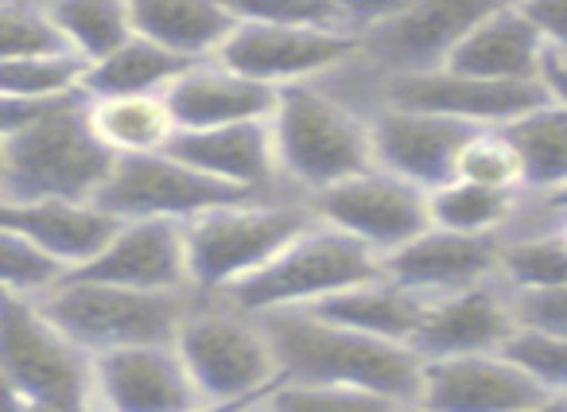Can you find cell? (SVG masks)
Instances as JSON below:
<instances>
[{
    "label": "cell",
    "instance_id": "6da1fadb",
    "mask_svg": "<svg viewBox=\"0 0 567 412\" xmlns=\"http://www.w3.org/2000/svg\"><path fill=\"white\" fill-rule=\"evenodd\" d=\"M260 323L272 339L280 381L370 389L396 404L416 401L424 358L404 342L354 331L311 308L272 311V316H260Z\"/></svg>",
    "mask_w": 567,
    "mask_h": 412
},
{
    "label": "cell",
    "instance_id": "7a4b0ae2",
    "mask_svg": "<svg viewBox=\"0 0 567 412\" xmlns=\"http://www.w3.org/2000/svg\"><path fill=\"white\" fill-rule=\"evenodd\" d=\"M268 133L280 179L303 198L373 167L370 110L334 94L327 79L276 90Z\"/></svg>",
    "mask_w": 567,
    "mask_h": 412
},
{
    "label": "cell",
    "instance_id": "3957f363",
    "mask_svg": "<svg viewBox=\"0 0 567 412\" xmlns=\"http://www.w3.org/2000/svg\"><path fill=\"white\" fill-rule=\"evenodd\" d=\"M113 152L94 136L86 121V94L51 102L4 133V198H71L94 203Z\"/></svg>",
    "mask_w": 567,
    "mask_h": 412
},
{
    "label": "cell",
    "instance_id": "277c9868",
    "mask_svg": "<svg viewBox=\"0 0 567 412\" xmlns=\"http://www.w3.org/2000/svg\"><path fill=\"white\" fill-rule=\"evenodd\" d=\"M316 218L303 195H257L214 206L183 226L195 296H226L257 277Z\"/></svg>",
    "mask_w": 567,
    "mask_h": 412
},
{
    "label": "cell",
    "instance_id": "5b68a950",
    "mask_svg": "<svg viewBox=\"0 0 567 412\" xmlns=\"http://www.w3.org/2000/svg\"><path fill=\"white\" fill-rule=\"evenodd\" d=\"M172 342L206 404L252 401L280 385L272 339L260 316L226 296H195Z\"/></svg>",
    "mask_w": 567,
    "mask_h": 412
},
{
    "label": "cell",
    "instance_id": "8992f818",
    "mask_svg": "<svg viewBox=\"0 0 567 412\" xmlns=\"http://www.w3.org/2000/svg\"><path fill=\"white\" fill-rule=\"evenodd\" d=\"M373 277H381V257L373 249L311 218L257 277L226 292V300H234L252 316H272V311L319 308Z\"/></svg>",
    "mask_w": 567,
    "mask_h": 412
},
{
    "label": "cell",
    "instance_id": "52a82bcc",
    "mask_svg": "<svg viewBox=\"0 0 567 412\" xmlns=\"http://www.w3.org/2000/svg\"><path fill=\"white\" fill-rule=\"evenodd\" d=\"M190 300L195 292H136L66 272L51 292L40 296V308L86 354H105L141 342H172Z\"/></svg>",
    "mask_w": 567,
    "mask_h": 412
},
{
    "label": "cell",
    "instance_id": "ba28073f",
    "mask_svg": "<svg viewBox=\"0 0 567 412\" xmlns=\"http://www.w3.org/2000/svg\"><path fill=\"white\" fill-rule=\"evenodd\" d=\"M0 370L24 401L94 412V354L66 339L32 296L0 292Z\"/></svg>",
    "mask_w": 567,
    "mask_h": 412
},
{
    "label": "cell",
    "instance_id": "9c48e42d",
    "mask_svg": "<svg viewBox=\"0 0 567 412\" xmlns=\"http://www.w3.org/2000/svg\"><path fill=\"white\" fill-rule=\"evenodd\" d=\"M218 63L272 90L323 82L358 63V35L334 24H249L237 20Z\"/></svg>",
    "mask_w": 567,
    "mask_h": 412
},
{
    "label": "cell",
    "instance_id": "30bf717a",
    "mask_svg": "<svg viewBox=\"0 0 567 412\" xmlns=\"http://www.w3.org/2000/svg\"><path fill=\"white\" fill-rule=\"evenodd\" d=\"M505 4L509 0H412L393 20L358 35V63L378 79L440 71L458 43Z\"/></svg>",
    "mask_w": 567,
    "mask_h": 412
},
{
    "label": "cell",
    "instance_id": "8fae6325",
    "mask_svg": "<svg viewBox=\"0 0 567 412\" xmlns=\"http://www.w3.org/2000/svg\"><path fill=\"white\" fill-rule=\"evenodd\" d=\"M237 198L257 195H241V190L195 172L175 152H148V156L113 159L94 203L102 210H110L117 223H128V218H164V223L187 226L190 218L206 215L214 206L237 203Z\"/></svg>",
    "mask_w": 567,
    "mask_h": 412
},
{
    "label": "cell",
    "instance_id": "7c38bea8",
    "mask_svg": "<svg viewBox=\"0 0 567 412\" xmlns=\"http://www.w3.org/2000/svg\"><path fill=\"white\" fill-rule=\"evenodd\" d=\"M319 223L358 238L378 257H389L432 226L427 218V190L396 179V175L370 167L362 175L334 183L308 198Z\"/></svg>",
    "mask_w": 567,
    "mask_h": 412
},
{
    "label": "cell",
    "instance_id": "4fadbf2b",
    "mask_svg": "<svg viewBox=\"0 0 567 412\" xmlns=\"http://www.w3.org/2000/svg\"><path fill=\"white\" fill-rule=\"evenodd\" d=\"M548 97L544 82H486L458 74L451 66L424 74H396V79H378V97L373 102L409 105V110L440 113L466 128H502L540 105Z\"/></svg>",
    "mask_w": 567,
    "mask_h": 412
},
{
    "label": "cell",
    "instance_id": "5bb4252c",
    "mask_svg": "<svg viewBox=\"0 0 567 412\" xmlns=\"http://www.w3.org/2000/svg\"><path fill=\"white\" fill-rule=\"evenodd\" d=\"M206 409L175 342H141L94 354V412Z\"/></svg>",
    "mask_w": 567,
    "mask_h": 412
},
{
    "label": "cell",
    "instance_id": "9a60e30c",
    "mask_svg": "<svg viewBox=\"0 0 567 412\" xmlns=\"http://www.w3.org/2000/svg\"><path fill=\"white\" fill-rule=\"evenodd\" d=\"M370 110V144L373 167L412 183L420 190H435L455 175V159L471 128L440 113L409 110V105L373 102Z\"/></svg>",
    "mask_w": 567,
    "mask_h": 412
},
{
    "label": "cell",
    "instance_id": "2e32d148",
    "mask_svg": "<svg viewBox=\"0 0 567 412\" xmlns=\"http://www.w3.org/2000/svg\"><path fill=\"white\" fill-rule=\"evenodd\" d=\"M517 331L513 296L497 280L458 288L447 296H432L409 347L424 362L435 358H466V354H497Z\"/></svg>",
    "mask_w": 567,
    "mask_h": 412
},
{
    "label": "cell",
    "instance_id": "e0dca14e",
    "mask_svg": "<svg viewBox=\"0 0 567 412\" xmlns=\"http://www.w3.org/2000/svg\"><path fill=\"white\" fill-rule=\"evenodd\" d=\"M71 277L136 288V292H190L183 223H164V218L117 223L113 238Z\"/></svg>",
    "mask_w": 567,
    "mask_h": 412
},
{
    "label": "cell",
    "instance_id": "ac0fdd59",
    "mask_svg": "<svg viewBox=\"0 0 567 412\" xmlns=\"http://www.w3.org/2000/svg\"><path fill=\"white\" fill-rule=\"evenodd\" d=\"M497 246H502V234H451L427 226L424 234L381 257V272L432 300L482 280H497Z\"/></svg>",
    "mask_w": 567,
    "mask_h": 412
},
{
    "label": "cell",
    "instance_id": "d6986e66",
    "mask_svg": "<svg viewBox=\"0 0 567 412\" xmlns=\"http://www.w3.org/2000/svg\"><path fill=\"white\" fill-rule=\"evenodd\" d=\"M540 396L544 389L502 350L424 362L416 389V401L435 412H517Z\"/></svg>",
    "mask_w": 567,
    "mask_h": 412
},
{
    "label": "cell",
    "instance_id": "ffe728a7",
    "mask_svg": "<svg viewBox=\"0 0 567 412\" xmlns=\"http://www.w3.org/2000/svg\"><path fill=\"white\" fill-rule=\"evenodd\" d=\"M167 152H175L183 164L241 190V195H288L284 190L288 183L280 179V167H276L268 121H241V125L179 133Z\"/></svg>",
    "mask_w": 567,
    "mask_h": 412
},
{
    "label": "cell",
    "instance_id": "44dd1931",
    "mask_svg": "<svg viewBox=\"0 0 567 412\" xmlns=\"http://www.w3.org/2000/svg\"><path fill=\"white\" fill-rule=\"evenodd\" d=\"M0 226L59 261L66 272L82 269L117 230V218L97 203L71 198H4L0 195Z\"/></svg>",
    "mask_w": 567,
    "mask_h": 412
},
{
    "label": "cell",
    "instance_id": "7402d4cb",
    "mask_svg": "<svg viewBox=\"0 0 567 412\" xmlns=\"http://www.w3.org/2000/svg\"><path fill=\"white\" fill-rule=\"evenodd\" d=\"M164 97H167V105H172L179 133L241 125V121H268L276 105L272 86L229 71L218 59L190 63L187 71L164 90Z\"/></svg>",
    "mask_w": 567,
    "mask_h": 412
},
{
    "label": "cell",
    "instance_id": "603a6c76",
    "mask_svg": "<svg viewBox=\"0 0 567 412\" xmlns=\"http://www.w3.org/2000/svg\"><path fill=\"white\" fill-rule=\"evenodd\" d=\"M548 48L528 24L517 0H509L505 9L489 12L471 35L455 48L447 59L451 71L471 74V79L486 82H544V66H548Z\"/></svg>",
    "mask_w": 567,
    "mask_h": 412
},
{
    "label": "cell",
    "instance_id": "cb8c5ba5",
    "mask_svg": "<svg viewBox=\"0 0 567 412\" xmlns=\"http://www.w3.org/2000/svg\"><path fill=\"white\" fill-rule=\"evenodd\" d=\"M133 35L187 59H218L221 43L234 32V12L226 0H128Z\"/></svg>",
    "mask_w": 567,
    "mask_h": 412
},
{
    "label": "cell",
    "instance_id": "d4e9b609",
    "mask_svg": "<svg viewBox=\"0 0 567 412\" xmlns=\"http://www.w3.org/2000/svg\"><path fill=\"white\" fill-rule=\"evenodd\" d=\"M86 121L94 136L117 156L167 152L179 136L175 113L164 94H113L86 97Z\"/></svg>",
    "mask_w": 567,
    "mask_h": 412
},
{
    "label": "cell",
    "instance_id": "484cf974",
    "mask_svg": "<svg viewBox=\"0 0 567 412\" xmlns=\"http://www.w3.org/2000/svg\"><path fill=\"white\" fill-rule=\"evenodd\" d=\"M509 144L517 148L525 195L551 198L567 187V102L548 94L540 105L502 125Z\"/></svg>",
    "mask_w": 567,
    "mask_h": 412
},
{
    "label": "cell",
    "instance_id": "4316f807",
    "mask_svg": "<svg viewBox=\"0 0 567 412\" xmlns=\"http://www.w3.org/2000/svg\"><path fill=\"white\" fill-rule=\"evenodd\" d=\"M424 303H427V296L412 292V288L396 285V280H389L385 272H381V277L362 280V285L347 288L342 296H334V300L319 303V308H311V311L334 319V323L354 327V331L378 334V339L404 342V347H409L420 327V316H424Z\"/></svg>",
    "mask_w": 567,
    "mask_h": 412
},
{
    "label": "cell",
    "instance_id": "83f0119b",
    "mask_svg": "<svg viewBox=\"0 0 567 412\" xmlns=\"http://www.w3.org/2000/svg\"><path fill=\"white\" fill-rule=\"evenodd\" d=\"M497 285L509 292H544L567 285V238L559 226H536L517 215L497 246Z\"/></svg>",
    "mask_w": 567,
    "mask_h": 412
},
{
    "label": "cell",
    "instance_id": "f1b7e54d",
    "mask_svg": "<svg viewBox=\"0 0 567 412\" xmlns=\"http://www.w3.org/2000/svg\"><path fill=\"white\" fill-rule=\"evenodd\" d=\"M187 59L172 55V51L156 48V43L133 35L128 43H121L113 55L97 59L86 66V82L82 94L86 97H113V94H164L183 71Z\"/></svg>",
    "mask_w": 567,
    "mask_h": 412
},
{
    "label": "cell",
    "instance_id": "f546056e",
    "mask_svg": "<svg viewBox=\"0 0 567 412\" xmlns=\"http://www.w3.org/2000/svg\"><path fill=\"white\" fill-rule=\"evenodd\" d=\"M525 195L482 187L471 179H447L427 190V218L451 234H505L517 223Z\"/></svg>",
    "mask_w": 567,
    "mask_h": 412
},
{
    "label": "cell",
    "instance_id": "4dcf8cb0",
    "mask_svg": "<svg viewBox=\"0 0 567 412\" xmlns=\"http://www.w3.org/2000/svg\"><path fill=\"white\" fill-rule=\"evenodd\" d=\"M43 9H48L63 48L86 66L133 40L128 0H48Z\"/></svg>",
    "mask_w": 567,
    "mask_h": 412
},
{
    "label": "cell",
    "instance_id": "1f68e13d",
    "mask_svg": "<svg viewBox=\"0 0 567 412\" xmlns=\"http://www.w3.org/2000/svg\"><path fill=\"white\" fill-rule=\"evenodd\" d=\"M86 63L71 51H43L0 63V102L4 105H51L82 94Z\"/></svg>",
    "mask_w": 567,
    "mask_h": 412
},
{
    "label": "cell",
    "instance_id": "d6a6232c",
    "mask_svg": "<svg viewBox=\"0 0 567 412\" xmlns=\"http://www.w3.org/2000/svg\"><path fill=\"white\" fill-rule=\"evenodd\" d=\"M451 179H471V183H482V187L525 195L520 159H517V148L509 144V136H505V128H471L463 148H458L455 175H451Z\"/></svg>",
    "mask_w": 567,
    "mask_h": 412
},
{
    "label": "cell",
    "instance_id": "836d02e7",
    "mask_svg": "<svg viewBox=\"0 0 567 412\" xmlns=\"http://www.w3.org/2000/svg\"><path fill=\"white\" fill-rule=\"evenodd\" d=\"M63 277H66L63 265L51 261V257L43 254V249H35L28 238H20V234L0 226V292L40 300V296L51 292Z\"/></svg>",
    "mask_w": 567,
    "mask_h": 412
},
{
    "label": "cell",
    "instance_id": "e575fe53",
    "mask_svg": "<svg viewBox=\"0 0 567 412\" xmlns=\"http://www.w3.org/2000/svg\"><path fill=\"white\" fill-rule=\"evenodd\" d=\"M276 412H393L396 401L370 389L350 385H308V381H280L268 393Z\"/></svg>",
    "mask_w": 567,
    "mask_h": 412
},
{
    "label": "cell",
    "instance_id": "d590c367",
    "mask_svg": "<svg viewBox=\"0 0 567 412\" xmlns=\"http://www.w3.org/2000/svg\"><path fill=\"white\" fill-rule=\"evenodd\" d=\"M502 354L517 362L544 393H567V334L517 327Z\"/></svg>",
    "mask_w": 567,
    "mask_h": 412
},
{
    "label": "cell",
    "instance_id": "8d00e7d4",
    "mask_svg": "<svg viewBox=\"0 0 567 412\" xmlns=\"http://www.w3.org/2000/svg\"><path fill=\"white\" fill-rule=\"evenodd\" d=\"M43 51H66L48 9L20 4V0H0V63L43 55Z\"/></svg>",
    "mask_w": 567,
    "mask_h": 412
},
{
    "label": "cell",
    "instance_id": "74e56055",
    "mask_svg": "<svg viewBox=\"0 0 567 412\" xmlns=\"http://www.w3.org/2000/svg\"><path fill=\"white\" fill-rule=\"evenodd\" d=\"M517 327L528 331L567 334V285L544 288V292H509Z\"/></svg>",
    "mask_w": 567,
    "mask_h": 412
},
{
    "label": "cell",
    "instance_id": "f35d334b",
    "mask_svg": "<svg viewBox=\"0 0 567 412\" xmlns=\"http://www.w3.org/2000/svg\"><path fill=\"white\" fill-rule=\"evenodd\" d=\"M556 63H567V0H517Z\"/></svg>",
    "mask_w": 567,
    "mask_h": 412
},
{
    "label": "cell",
    "instance_id": "ab89813d",
    "mask_svg": "<svg viewBox=\"0 0 567 412\" xmlns=\"http://www.w3.org/2000/svg\"><path fill=\"white\" fill-rule=\"evenodd\" d=\"M409 4L412 0H339V17L350 32L362 35V32H370V28L393 20L396 12H404Z\"/></svg>",
    "mask_w": 567,
    "mask_h": 412
},
{
    "label": "cell",
    "instance_id": "60d3db41",
    "mask_svg": "<svg viewBox=\"0 0 567 412\" xmlns=\"http://www.w3.org/2000/svg\"><path fill=\"white\" fill-rule=\"evenodd\" d=\"M544 86H548V94H556L567 102V66L556 63V59H548V66H544Z\"/></svg>",
    "mask_w": 567,
    "mask_h": 412
},
{
    "label": "cell",
    "instance_id": "b9f144b4",
    "mask_svg": "<svg viewBox=\"0 0 567 412\" xmlns=\"http://www.w3.org/2000/svg\"><path fill=\"white\" fill-rule=\"evenodd\" d=\"M20 409H24V396L12 389V381L0 370V412H20Z\"/></svg>",
    "mask_w": 567,
    "mask_h": 412
},
{
    "label": "cell",
    "instance_id": "7bdbcfd3",
    "mask_svg": "<svg viewBox=\"0 0 567 412\" xmlns=\"http://www.w3.org/2000/svg\"><path fill=\"white\" fill-rule=\"evenodd\" d=\"M517 412H567V393H544L540 401L525 404V409Z\"/></svg>",
    "mask_w": 567,
    "mask_h": 412
},
{
    "label": "cell",
    "instance_id": "ee69618b",
    "mask_svg": "<svg viewBox=\"0 0 567 412\" xmlns=\"http://www.w3.org/2000/svg\"><path fill=\"white\" fill-rule=\"evenodd\" d=\"M226 412H276V404L268 401V393H265V396H252V401H237V404H229Z\"/></svg>",
    "mask_w": 567,
    "mask_h": 412
},
{
    "label": "cell",
    "instance_id": "f6af8a7d",
    "mask_svg": "<svg viewBox=\"0 0 567 412\" xmlns=\"http://www.w3.org/2000/svg\"><path fill=\"white\" fill-rule=\"evenodd\" d=\"M540 206H544V210H548L551 218L567 215V187L559 190V195H551V198H540Z\"/></svg>",
    "mask_w": 567,
    "mask_h": 412
},
{
    "label": "cell",
    "instance_id": "bcb514c9",
    "mask_svg": "<svg viewBox=\"0 0 567 412\" xmlns=\"http://www.w3.org/2000/svg\"><path fill=\"white\" fill-rule=\"evenodd\" d=\"M20 412H66V409H59V404H40V401H24V409Z\"/></svg>",
    "mask_w": 567,
    "mask_h": 412
},
{
    "label": "cell",
    "instance_id": "7dc6e473",
    "mask_svg": "<svg viewBox=\"0 0 567 412\" xmlns=\"http://www.w3.org/2000/svg\"><path fill=\"white\" fill-rule=\"evenodd\" d=\"M393 412H435V409H427V404H420V401H401Z\"/></svg>",
    "mask_w": 567,
    "mask_h": 412
},
{
    "label": "cell",
    "instance_id": "c3c4849f",
    "mask_svg": "<svg viewBox=\"0 0 567 412\" xmlns=\"http://www.w3.org/2000/svg\"><path fill=\"white\" fill-rule=\"evenodd\" d=\"M229 404H206V409H195V412H226Z\"/></svg>",
    "mask_w": 567,
    "mask_h": 412
},
{
    "label": "cell",
    "instance_id": "681fc988",
    "mask_svg": "<svg viewBox=\"0 0 567 412\" xmlns=\"http://www.w3.org/2000/svg\"><path fill=\"white\" fill-rule=\"evenodd\" d=\"M0 172H4V128H0Z\"/></svg>",
    "mask_w": 567,
    "mask_h": 412
},
{
    "label": "cell",
    "instance_id": "f907efd6",
    "mask_svg": "<svg viewBox=\"0 0 567 412\" xmlns=\"http://www.w3.org/2000/svg\"><path fill=\"white\" fill-rule=\"evenodd\" d=\"M556 226H559V234L567 238V215H559V218H556Z\"/></svg>",
    "mask_w": 567,
    "mask_h": 412
},
{
    "label": "cell",
    "instance_id": "816d5d0a",
    "mask_svg": "<svg viewBox=\"0 0 567 412\" xmlns=\"http://www.w3.org/2000/svg\"><path fill=\"white\" fill-rule=\"evenodd\" d=\"M334 4H339V0H334Z\"/></svg>",
    "mask_w": 567,
    "mask_h": 412
},
{
    "label": "cell",
    "instance_id": "f5cc1de1",
    "mask_svg": "<svg viewBox=\"0 0 567 412\" xmlns=\"http://www.w3.org/2000/svg\"><path fill=\"white\" fill-rule=\"evenodd\" d=\"M564 66H567V63H564Z\"/></svg>",
    "mask_w": 567,
    "mask_h": 412
}]
</instances>
